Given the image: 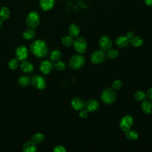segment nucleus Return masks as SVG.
<instances>
[{"label": "nucleus", "mask_w": 152, "mask_h": 152, "mask_svg": "<svg viewBox=\"0 0 152 152\" xmlns=\"http://www.w3.org/2000/svg\"><path fill=\"white\" fill-rule=\"evenodd\" d=\"M146 94H147V97L149 99V100L152 101V87H151L148 90Z\"/></svg>", "instance_id": "35"}, {"label": "nucleus", "mask_w": 152, "mask_h": 152, "mask_svg": "<svg viewBox=\"0 0 152 152\" xmlns=\"http://www.w3.org/2000/svg\"><path fill=\"white\" fill-rule=\"evenodd\" d=\"M53 151L54 152H66V150L64 146L61 145H58L54 147Z\"/></svg>", "instance_id": "33"}, {"label": "nucleus", "mask_w": 152, "mask_h": 152, "mask_svg": "<svg viewBox=\"0 0 152 152\" xmlns=\"http://www.w3.org/2000/svg\"><path fill=\"white\" fill-rule=\"evenodd\" d=\"M55 4V0H39V5L43 11L51 10Z\"/></svg>", "instance_id": "17"}, {"label": "nucleus", "mask_w": 152, "mask_h": 152, "mask_svg": "<svg viewBox=\"0 0 152 152\" xmlns=\"http://www.w3.org/2000/svg\"><path fill=\"white\" fill-rule=\"evenodd\" d=\"M45 140V136L40 132L34 134L31 137V141L34 142L36 144H40L43 142Z\"/></svg>", "instance_id": "27"}, {"label": "nucleus", "mask_w": 152, "mask_h": 152, "mask_svg": "<svg viewBox=\"0 0 152 152\" xmlns=\"http://www.w3.org/2000/svg\"><path fill=\"white\" fill-rule=\"evenodd\" d=\"M134 97L136 100L139 102H142L146 99L147 94L144 91L142 90H138L134 93Z\"/></svg>", "instance_id": "26"}, {"label": "nucleus", "mask_w": 152, "mask_h": 152, "mask_svg": "<svg viewBox=\"0 0 152 152\" xmlns=\"http://www.w3.org/2000/svg\"><path fill=\"white\" fill-rule=\"evenodd\" d=\"M68 33L69 36L72 37H77L78 36L80 33V28L78 25L75 23L71 24L68 29Z\"/></svg>", "instance_id": "18"}, {"label": "nucleus", "mask_w": 152, "mask_h": 152, "mask_svg": "<svg viewBox=\"0 0 152 152\" xmlns=\"http://www.w3.org/2000/svg\"><path fill=\"white\" fill-rule=\"evenodd\" d=\"M99 102L94 99H90L87 100L85 102L84 104V108L88 112H93L96 111L99 109Z\"/></svg>", "instance_id": "12"}, {"label": "nucleus", "mask_w": 152, "mask_h": 152, "mask_svg": "<svg viewBox=\"0 0 152 152\" xmlns=\"http://www.w3.org/2000/svg\"><path fill=\"white\" fill-rule=\"evenodd\" d=\"M141 108L145 114H151L152 113V101L146 99L142 101L141 104Z\"/></svg>", "instance_id": "15"}, {"label": "nucleus", "mask_w": 152, "mask_h": 152, "mask_svg": "<svg viewBox=\"0 0 152 152\" xmlns=\"http://www.w3.org/2000/svg\"><path fill=\"white\" fill-rule=\"evenodd\" d=\"M30 50L36 57L42 58L46 56L48 54V46L44 40L38 39L33 41L31 43Z\"/></svg>", "instance_id": "1"}, {"label": "nucleus", "mask_w": 152, "mask_h": 152, "mask_svg": "<svg viewBox=\"0 0 152 152\" xmlns=\"http://www.w3.org/2000/svg\"><path fill=\"white\" fill-rule=\"evenodd\" d=\"M134 124V118L132 115L127 114L124 115L119 122L120 128L124 131H126L131 129Z\"/></svg>", "instance_id": "7"}, {"label": "nucleus", "mask_w": 152, "mask_h": 152, "mask_svg": "<svg viewBox=\"0 0 152 152\" xmlns=\"http://www.w3.org/2000/svg\"><path fill=\"white\" fill-rule=\"evenodd\" d=\"M2 20L0 18V28H1V26H2Z\"/></svg>", "instance_id": "38"}, {"label": "nucleus", "mask_w": 152, "mask_h": 152, "mask_svg": "<svg viewBox=\"0 0 152 152\" xmlns=\"http://www.w3.org/2000/svg\"><path fill=\"white\" fill-rule=\"evenodd\" d=\"M54 65V68L55 69H56L58 71H62L65 69L66 65L65 64L64 62H63L62 61H58L56 62H55V64H53Z\"/></svg>", "instance_id": "31"}, {"label": "nucleus", "mask_w": 152, "mask_h": 152, "mask_svg": "<svg viewBox=\"0 0 152 152\" xmlns=\"http://www.w3.org/2000/svg\"><path fill=\"white\" fill-rule=\"evenodd\" d=\"M116 97V91L110 87L104 88L101 93V99L107 104H110L115 102Z\"/></svg>", "instance_id": "2"}, {"label": "nucleus", "mask_w": 152, "mask_h": 152, "mask_svg": "<svg viewBox=\"0 0 152 152\" xmlns=\"http://www.w3.org/2000/svg\"><path fill=\"white\" fill-rule=\"evenodd\" d=\"M144 3L148 6L152 5V0H144Z\"/></svg>", "instance_id": "37"}, {"label": "nucleus", "mask_w": 152, "mask_h": 152, "mask_svg": "<svg viewBox=\"0 0 152 152\" xmlns=\"http://www.w3.org/2000/svg\"><path fill=\"white\" fill-rule=\"evenodd\" d=\"M86 63V59L81 54L73 55L69 59V66L74 69H79L81 68Z\"/></svg>", "instance_id": "3"}, {"label": "nucleus", "mask_w": 152, "mask_h": 152, "mask_svg": "<svg viewBox=\"0 0 152 152\" xmlns=\"http://www.w3.org/2000/svg\"><path fill=\"white\" fill-rule=\"evenodd\" d=\"M73 37L70 36H65L62 39V43L67 47L71 46L73 43Z\"/></svg>", "instance_id": "29"}, {"label": "nucleus", "mask_w": 152, "mask_h": 152, "mask_svg": "<svg viewBox=\"0 0 152 152\" xmlns=\"http://www.w3.org/2000/svg\"><path fill=\"white\" fill-rule=\"evenodd\" d=\"M125 132V137L129 140L135 141L139 137L138 133L135 130H132V129H128V130H127Z\"/></svg>", "instance_id": "20"}, {"label": "nucleus", "mask_w": 152, "mask_h": 152, "mask_svg": "<svg viewBox=\"0 0 152 152\" xmlns=\"http://www.w3.org/2000/svg\"><path fill=\"white\" fill-rule=\"evenodd\" d=\"M118 56H119V52L116 49H110L108 50H107L106 56L109 59H114L118 58Z\"/></svg>", "instance_id": "28"}, {"label": "nucleus", "mask_w": 152, "mask_h": 152, "mask_svg": "<svg viewBox=\"0 0 152 152\" xmlns=\"http://www.w3.org/2000/svg\"><path fill=\"white\" fill-rule=\"evenodd\" d=\"M72 45L75 51L79 54L85 53L87 50V41L83 37H77L74 40Z\"/></svg>", "instance_id": "4"}, {"label": "nucleus", "mask_w": 152, "mask_h": 152, "mask_svg": "<svg viewBox=\"0 0 152 152\" xmlns=\"http://www.w3.org/2000/svg\"><path fill=\"white\" fill-rule=\"evenodd\" d=\"M18 83L20 87H26L31 84V79L27 75H22L18 79Z\"/></svg>", "instance_id": "21"}, {"label": "nucleus", "mask_w": 152, "mask_h": 152, "mask_svg": "<svg viewBox=\"0 0 152 152\" xmlns=\"http://www.w3.org/2000/svg\"><path fill=\"white\" fill-rule=\"evenodd\" d=\"M71 104L72 107L75 110H81L84 108L85 102L81 98L78 97H74L71 101Z\"/></svg>", "instance_id": "14"}, {"label": "nucleus", "mask_w": 152, "mask_h": 152, "mask_svg": "<svg viewBox=\"0 0 152 152\" xmlns=\"http://www.w3.org/2000/svg\"><path fill=\"white\" fill-rule=\"evenodd\" d=\"M31 84L34 88L39 90H43L45 88L47 84L46 79L40 75H34L31 79Z\"/></svg>", "instance_id": "8"}, {"label": "nucleus", "mask_w": 152, "mask_h": 152, "mask_svg": "<svg viewBox=\"0 0 152 152\" xmlns=\"http://www.w3.org/2000/svg\"><path fill=\"white\" fill-rule=\"evenodd\" d=\"M122 85L123 82L121 80H115L112 83V88H113L115 90H118L122 88Z\"/></svg>", "instance_id": "32"}, {"label": "nucleus", "mask_w": 152, "mask_h": 152, "mask_svg": "<svg viewBox=\"0 0 152 152\" xmlns=\"http://www.w3.org/2000/svg\"><path fill=\"white\" fill-rule=\"evenodd\" d=\"M54 68V65L52 61L49 60L43 61L39 66V69L40 72L43 74H49L50 73Z\"/></svg>", "instance_id": "11"}, {"label": "nucleus", "mask_w": 152, "mask_h": 152, "mask_svg": "<svg viewBox=\"0 0 152 152\" xmlns=\"http://www.w3.org/2000/svg\"><path fill=\"white\" fill-rule=\"evenodd\" d=\"M10 15V10L6 7H3L0 9V18L2 21H5L7 20Z\"/></svg>", "instance_id": "24"}, {"label": "nucleus", "mask_w": 152, "mask_h": 152, "mask_svg": "<svg viewBox=\"0 0 152 152\" xmlns=\"http://www.w3.org/2000/svg\"><path fill=\"white\" fill-rule=\"evenodd\" d=\"M22 150L24 152H35L37 150L36 144L33 141H28L23 144Z\"/></svg>", "instance_id": "16"}, {"label": "nucleus", "mask_w": 152, "mask_h": 152, "mask_svg": "<svg viewBox=\"0 0 152 152\" xmlns=\"http://www.w3.org/2000/svg\"><path fill=\"white\" fill-rule=\"evenodd\" d=\"M130 43L131 44L135 46V47H139L142 45L144 43V40L140 36H133L131 39H130Z\"/></svg>", "instance_id": "23"}, {"label": "nucleus", "mask_w": 152, "mask_h": 152, "mask_svg": "<svg viewBox=\"0 0 152 152\" xmlns=\"http://www.w3.org/2000/svg\"><path fill=\"white\" fill-rule=\"evenodd\" d=\"M126 36L129 39H131L134 36V33H133L132 31H128V32L126 33Z\"/></svg>", "instance_id": "36"}, {"label": "nucleus", "mask_w": 152, "mask_h": 152, "mask_svg": "<svg viewBox=\"0 0 152 152\" xmlns=\"http://www.w3.org/2000/svg\"><path fill=\"white\" fill-rule=\"evenodd\" d=\"M33 65L30 61H23L20 64V69L24 73H30L33 70Z\"/></svg>", "instance_id": "19"}, {"label": "nucleus", "mask_w": 152, "mask_h": 152, "mask_svg": "<svg viewBox=\"0 0 152 152\" xmlns=\"http://www.w3.org/2000/svg\"><path fill=\"white\" fill-rule=\"evenodd\" d=\"M61 56H62V55H61L60 50L57 49H55L52 51V52L50 53V58L52 61L55 62L58 61H59V59L61 58Z\"/></svg>", "instance_id": "25"}, {"label": "nucleus", "mask_w": 152, "mask_h": 152, "mask_svg": "<svg viewBox=\"0 0 152 152\" xmlns=\"http://www.w3.org/2000/svg\"><path fill=\"white\" fill-rule=\"evenodd\" d=\"M79 113V116L82 119L86 118L88 115V112L86 109H83L81 110H80Z\"/></svg>", "instance_id": "34"}, {"label": "nucleus", "mask_w": 152, "mask_h": 152, "mask_svg": "<svg viewBox=\"0 0 152 152\" xmlns=\"http://www.w3.org/2000/svg\"><path fill=\"white\" fill-rule=\"evenodd\" d=\"M36 36V31L34 28H30L26 29L23 33V37L24 39L30 40L33 39Z\"/></svg>", "instance_id": "22"}, {"label": "nucleus", "mask_w": 152, "mask_h": 152, "mask_svg": "<svg viewBox=\"0 0 152 152\" xmlns=\"http://www.w3.org/2000/svg\"><path fill=\"white\" fill-rule=\"evenodd\" d=\"M106 58V52L100 49L94 50L91 53L90 56V60L93 64L97 65L104 62Z\"/></svg>", "instance_id": "5"}, {"label": "nucleus", "mask_w": 152, "mask_h": 152, "mask_svg": "<svg viewBox=\"0 0 152 152\" xmlns=\"http://www.w3.org/2000/svg\"><path fill=\"white\" fill-rule=\"evenodd\" d=\"M99 45L101 49L104 51H107L112 48V40L109 36H103L99 39Z\"/></svg>", "instance_id": "10"}, {"label": "nucleus", "mask_w": 152, "mask_h": 152, "mask_svg": "<svg viewBox=\"0 0 152 152\" xmlns=\"http://www.w3.org/2000/svg\"><path fill=\"white\" fill-rule=\"evenodd\" d=\"M115 45L119 48H125L128 46L130 43V39L126 35H123L118 37L115 40Z\"/></svg>", "instance_id": "13"}, {"label": "nucleus", "mask_w": 152, "mask_h": 152, "mask_svg": "<svg viewBox=\"0 0 152 152\" xmlns=\"http://www.w3.org/2000/svg\"><path fill=\"white\" fill-rule=\"evenodd\" d=\"M8 65L9 68H10L11 69H15L18 68L19 65V61L16 58H12L8 61Z\"/></svg>", "instance_id": "30"}, {"label": "nucleus", "mask_w": 152, "mask_h": 152, "mask_svg": "<svg viewBox=\"0 0 152 152\" xmlns=\"http://www.w3.org/2000/svg\"><path fill=\"white\" fill-rule=\"evenodd\" d=\"M26 23L30 28H35L40 23V16L36 11H31L27 15Z\"/></svg>", "instance_id": "6"}, {"label": "nucleus", "mask_w": 152, "mask_h": 152, "mask_svg": "<svg viewBox=\"0 0 152 152\" xmlns=\"http://www.w3.org/2000/svg\"><path fill=\"white\" fill-rule=\"evenodd\" d=\"M15 58L19 61L26 60L28 55V49L25 46H18L15 52Z\"/></svg>", "instance_id": "9"}]
</instances>
